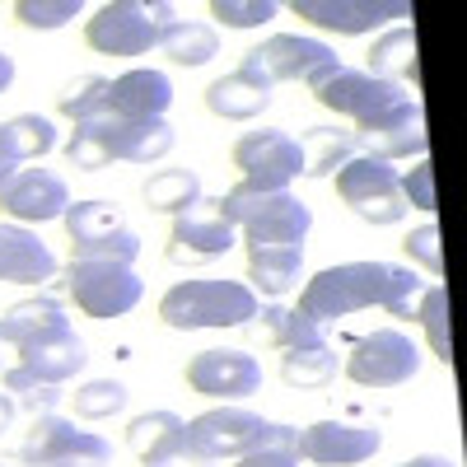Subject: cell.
<instances>
[{
	"label": "cell",
	"instance_id": "7bdbcfd3",
	"mask_svg": "<svg viewBox=\"0 0 467 467\" xmlns=\"http://www.w3.org/2000/svg\"><path fill=\"white\" fill-rule=\"evenodd\" d=\"M398 467H458V462L444 458V453H416V458H407V462H398Z\"/></svg>",
	"mask_w": 467,
	"mask_h": 467
},
{
	"label": "cell",
	"instance_id": "6da1fadb",
	"mask_svg": "<svg viewBox=\"0 0 467 467\" xmlns=\"http://www.w3.org/2000/svg\"><path fill=\"white\" fill-rule=\"evenodd\" d=\"M85 365H89V346L70 327L57 295L24 299L0 318V388L10 398H24L43 383L61 388Z\"/></svg>",
	"mask_w": 467,
	"mask_h": 467
},
{
	"label": "cell",
	"instance_id": "5bb4252c",
	"mask_svg": "<svg viewBox=\"0 0 467 467\" xmlns=\"http://www.w3.org/2000/svg\"><path fill=\"white\" fill-rule=\"evenodd\" d=\"M234 169L257 192H290V182L304 173V154L290 131L262 127V131H248L234 140Z\"/></svg>",
	"mask_w": 467,
	"mask_h": 467
},
{
	"label": "cell",
	"instance_id": "ba28073f",
	"mask_svg": "<svg viewBox=\"0 0 467 467\" xmlns=\"http://www.w3.org/2000/svg\"><path fill=\"white\" fill-rule=\"evenodd\" d=\"M19 462L24 467H108L112 449L103 435L80 431L75 420L57 411H43V416H33L28 435L19 444Z\"/></svg>",
	"mask_w": 467,
	"mask_h": 467
},
{
	"label": "cell",
	"instance_id": "4fadbf2b",
	"mask_svg": "<svg viewBox=\"0 0 467 467\" xmlns=\"http://www.w3.org/2000/svg\"><path fill=\"white\" fill-rule=\"evenodd\" d=\"M244 61H253L271 85H285V80H299L308 89H318L327 75L341 66L337 52L318 37H304V33H271L262 47H253Z\"/></svg>",
	"mask_w": 467,
	"mask_h": 467
},
{
	"label": "cell",
	"instance_id": "4316f807",
	"mask_svg": "<svg viewBox=\"0 0 467 467\" xmlns=\"http://www.w3.org/2000/svg\"><path fill=\"white\" fill-rule=\"evenodd\" d=\"M299 154L304 178H332L341 164L356 160V136H350V127H308L299 136Z\"/></svg>",
	"mask_w": 467,
	"mask_h": 467
},
{
	"label": "cell",
	"instance_id": "d6986e66",
	"mask_svg": "<svg viewBox=\"0 0 467 467\" xmlns=\"http://www.w3.org/2000/svg\"><path fill=\"white\" fill-rule=\"evenodd\" d=\"M70 206V187L52 169H19L5 187H0V211L15 224H47L61 220Z\"/></svg>",
	"mask_w": 467,
	"mask_h": 467
},
{
	"label": "cell",
	"instance_id": "f6af8a7d",
	"mask_svg": "<svg viewBox=\"0 0 467 467\" xmlns=\"http://www.w3.org/2000/svg\"><path fill=\"white\" fill-rule=\"evenodd\" d=\"M10 420H15V398L5 393V388H0V435L10 431Z\"/></svg>",
	"mask_w": 467,
	"mask_h": 467
},
{
	"label": "cell",
	"instance_id": "8992f818",
	"mask_svg": "<svg viewBox=\"0 0 467 467\" xmlns=\"http://www.w3.org/2000/svg\"><path fill=\"white\" fill-rule=\"evenodd\" d=\"M66 234H70V257L80 262H117V266H136L140 257V239L136 229L122 220V211L89 197V202H70L61 215Z\"/></svg>",
	"mask_w": 467,
	"mask_h": 467
},
{
	"label": "cell",
	"instance_id": "277c9868",
	"mask_svg": "<svg viewBox=\"0 0 467 467\" xmlns=\"http://www.w3.org/2000/svg\"><path fill=\"white\" fill-rule=\"evenodd\" d=\"M257 308L262 304L244 281H178L160 299V318L173 332H206V327H248Z\"/></svg>",
	"mask_w": 467,
	"mask_h": 467
},
{
	"label": "cell",
	"instance_id": "d6a6232c",
	"mask_svg": "<svg viewBox=\"0 0 467 467\" xmlns=\"http://www.w3.org/2000/svg\"><path fill=\"white\" fill-rule=\"evenodd\" d=\"M416 323L425 327V341H431V356L453 365V327H449V290L444 285H425L416 299Z\"/></svg>",
	"mask_w": 467,
	"mask_h": 467
},
{
	"label": "cell",
	"instance_id": "9c48e42d",
	"mask_svg": "<svg viewBox=\"0 0 467 467\" xmlns=\"http://www.w3.org/2000/svg\"><path fill=\"white\" fill-rule=\"evenodd\" d=\"M337 182V197L356 211L365 224H398L411 206L402 197V178L393 164L383 160H369V154H356L350 164H341L332 173Z\"/></svg>",
	"mask_w": 467,
	"mask_h": 467
},
{
	"label": "cell",
	"instance_id": "2e32d148",
	"mask_svg": "<svg viewBox=\"0 0 467 467\" xmlns=\"http://www.w3.org/2000/svg\"><path fill=\"white\" fill-rule=\"evenodd\" d=\"M187 383L202 398L244 402V398L262 393V365L248 350H202V356L187 360Z\"/></svg>",
	"mask_w": 467,
	"mask_h": 467
},
{
	"label": "cell",
	"instance_id": "e0dca14e",
	"mask_svg": "<svg viewBox=\"0 0 467 467\" xmlns=\"http://www.w3.org/2000/svg\"><path fill=\"white\" fill-rule=\"evenodd\" d=\"M356 136V154H369V160H425V150H431V131H425V112L416 99H407L402 108H393L388 117L379 122L350 131Z\"/></svg>",
	"mask_w": 467,
	"mask_h": 467
},
{
	"label": "cell",
	"instance_id": "bcb514c9",
	"mask_svg": "<svg viewBox=\"0 0 467 467\" xmlns=\"http://www.w3.org/2000/svg\"><path fill=\"white\" fill-rule=\"evenodd\" d=\"M15 85V57H5V52H0V94H5Z\"/></svg>",
	"mask_w": 467,
	"mask_h": 467
},
{
	"label": "cell",
	"instance_id": "7dc6e473",
	"mask_svg": "<svg viewBox=\"0 0 467 467\" xmlns=\"http://www.w3.org/2000/svg\"><path fill=\"white\" fill-rule=\"evenodd\" d=\"M0 467H10V462H0Z\"/></svg>",
	"mask_w": 467,
	"mask_h": 467
},
{
	"label": "cell",
	"instance_id": "1f68e13d",
	"mask_svg": "<svg viewBox=\"0 0 467 467\" xmlns=\"http://www.w3.org/2000/svg\"><path fill=\"white\" fill-rule=\"evenodd\" d=\"M0 140L10 145V154L24 164V160H43V154L57 150V127H52V117L43 112H19L10 117V122H0Z\"/></svg>",
	"mask_w": 467,
	"mask_h": 467
},
{
	"label": "cell",
	"instance_id": "484cf974",
	"mask_svg": "<svg viewBox=\"0 0 467 467\" xmlns=\"http://www.w3.org/2000/svg\"><path fill=\"white\" fill-rule=\"evenodd\" d=\"M253 332H257V341L271 346V350H318V346H327L323 323H314L299 304H295V308H290V304H266V308H257Z\"/></svg>",
	"mask_w": 467,
	"mask_h": 467
},
{
	"label": "cell",
	"instance_id": "836d02e7",
	"mask_svg": "<svg viewBox=\"0 0 467 467\" xmlns=\"http://www.w3.org/2000/svg\"><path fill=\"white\" fill-rule=\"evenodd\" d=\"M281 379L290 388H327L337 379V350L318 346V350H281Z\"/></svg>",
	"mask_w": 467,
	"mask_h": 467
},
{
	"label": "cell",
	"instance_id": "f35d334b",
	"mask_svg": "<svg viewBox=\"0 0 467 467\" xmlns=\"http://www.w3.org/2000/svg\"><path fill=\"white\" fill-rule=\"evenodd\" d=\"M211 19H220L224 28H262L276 19V5L271 0H215Z\"/></svg>",
	"mask_w": 467,
	"mask_h": 467
},
{
	"label": "cell",
	"instance_id": "ac0fdd59",
	"mask_svg": "<svg viewBox=\"0 0 467 467\" xmlns=\"http://www.w3.org/2000/svg\"><path fill=\"white\" fill-rule=\"evenodd\" d=\"M379 449H383V435L374 425H356V420H314L299 431V458L318 467H356V462H369Z\"/></svg>",
	"mask_w": 467,
	"mask_h": 467
},
{
	"label": "cell",
	"instance_id": "7c38bea8",
	"mask_svg": "<svg viewBox=\"0 0 467 467\" xmlns=\"http://www.w3.org/2000/svg\"><path fill=\"white\" fill-rule=\"evenodd\" d=\"M341 369L360 388H402L420 374V346L398 327H379V332H369L350 346Z\"/></svg>",
	"mask_w": 467,
	"mask_h": 467
},
{
	"label": "cell",
	"instance_id": "f1b7e54d",
	"mask_svg": "<svg viewBox=\"0 0 467 467\" xmlns=\"http://www.w3.org/2000/svg\"><path fill=\"white\" fill-rule=\"evenodd\" d=\"M369 75H379V80H411L416 85V28L398 24L388 28L379 43L369 47Z\"/></svg>",
	"mask_w": 467,
	"mask_h": 467
},
{
	"label": "cell",
	"instance_id": "83f0119b",
	"mask_svg": "<svg viewBox=\"0 0 467 467\" xmlns=\"http://www.w3.org/2000/svg\"><path fill=\"white\" fill-rule=\"evenodd\" d=\"M164 57L173 66H187V70H197L206 66L211 57H220V33L215 24H202V19H178L169 33H164Z\"/></svg>",
	"mask_w": 467,
	"mask_h": 467
},
{
	"label": "cell",
	"instance_id": "60d3db41",
	"mask_svg": "<svg viewBox=\"0 0 467 467\" xmlns=\"http://www.w3.org/2000/svg\"><path fill=\"white\" fill-rule=\"evenodd\" d=\"M402 197L416 211H435V164H431V154L416 160V169L402 178Z\"/></svg>",
	"mask_w": 467,
	"mask_h": 467
},
{
	"label": "cell",
	"instance_id": "cb8c5ba5",
	"mask_svg": "<svg viewBox=\"0 0 467 467\" xmlns=\"http://www.w3.org/2000/svg\"><path fill=\"white\" fill-rule=\"evenodd\" d=\"M57 276L52 248L28 224H0V281L5 285H47Z\"/></svg>",
	"mask_w": 467,
	"mask_h": 467
},
{
	"label": "cell",
	"instance_id": "b9f144b4",
	"mask_svg": "<svg viewBox=\"0 0 467 467\" xmlns=\"http://www.w3.org/2000/svg\"><path fill=\"white\" fill-rule=\"evenodd\" d=\"M140 467H215V462L202 458V453H192L187 440H182V444H173V449H164V453H154V458H140Z\"/></svg>",
	"mask_w": 467,
	"mask_h": 467
},
{
	"label": "cell",
	"instance_id": "74e56055",
	"mask_svg": "<svg viewBox=\"0 0 467 467\" xmlns=\"http://www.w3.org/2000/svg\"><path fill=\"white\" fill-rule=\"evenodd\" d=\"M234 467H299V431L281 420L276 440L253 449V453H244V458H234Z\"/></svg>",
	"mask_w": 467,
	"mask_h": 467
},
{
	"label": "cell",
	"instance_id": "30bf717a",
	"mask_svg": "<svg viewBox=\"0 0 467 467\" xmlns=\"http://www.w3.org/2000/svg\"><path fill=\"white\" fill-rule=\"evenodd\" d=\"M66 290L75 299V308L89 318H122L140 304L145 281L136 276V266H117V262H80L70 257L66 266Z\"/></svg>",
	"mask_w": 467,
	"mask_h": 467
},
{
	"label": "cell",
	"instance_id": "f546056e",
	"mask_svg": "<svg viewBox=\"0 0 467 467\" xmlns=\"http://www.w3.org/2000/svg\"><path fill=\"white\" fill-rule=\"evenodd\" d=\"M202 202V178L197 169H160L150 173L145 182V206L150 211H164V215H182Z\"/></svg>",
	"mask_w": 467,
	"mask_h": 467
},
{
	"label": "cell",
	"instance_id": "52a82bcc",
	"mask_svg": "<svg viewBox=\"0 0 467 467\" xmlns=\"http://www.w3.org/2000/svg\"><path fill=\"white\" fill-rule=\"evenodd\" d=\"M276 431H281V420H266V416H257V411H248L239 402H224V407H211V411L187 420V449L211 458V462L244 458V453L271 444Z\"/></svg>",
	"mask_w": 467,
	"mask_h": 467
},
{
	"label": "cell",
	"instance_id": "d4e9b609",
	"mask_svg": "<svg viewBox=\"0 0 467 467\" xmlns=\"http://www.w3.org/2000/svg\"><path fill=\"white\" fill-rule=\"evenodd\" d=\"M304 276V244H253L248 248V290L281 299Z\"/></svg>",
	"mask_w": 467,
	"mask_h": 467
},
{
	"label": "cell",
	"instance_id": "3957f363",
	"mask_svg": "<svg viewBox=\"0 0 467 467\" xmlns=\"http://www.w3.org/2000/svg\"><path fill=\"white\" fill-rule=\"evenodd\" d=\"M224 220L239 229V244H304L314 229V211H308L295 192H257L248 182L229 187L220 197Z\"/></svg>",
	"mask_w": 467,
	"mask_h": 467
},
{
	"label": "cell",
	"instance_id": "4dcf8cb0",
	"mask_svg": "<svg viewBox=\"0 0 467 467\" xmlns=\"http://www.w3.org/2000/svg\"><path fill=\"white\" fill-rule=\"evenodd\" d=\"M182 440H187V420L178 411H145L127 425V444H131L136 458H154V453H164Z\"/></svg>",
	"mask_w": 467,
	"mask_h": 467
},
{
	"label": "cell",
	"instance_id": "7a4b0ae2",
	"mask_svg": "<svg viewBox=\"0 0 467 467\" xmlns=\"http://www.w3.org/2000/svg\"><path fill=\"white\" fill-rule=\"evenodd\" d=\"M420 290H425V281H416L411 266L341 262V266H323L314 281H304L299 308L314 323H337L350 314H365V308H388L393 318H416Z\"/></svg>",
	"mask_w": 467,
	"mask_h": 467
},
{
	"label": "cell",
	"instance_id": "ee69618b",
	"mask_svg": "<svg viewBox=\"0 0 467 467\" xmlns=\"http://www.w3.org/2000/svg\"><path fill=\"white\" fill-rule=\"evenodd\" d=\"M15 173H19V160H15V154H10V145L0 140V187H5V182H10Z\"/></svg>",
	"mask_w": 467,
	"mask_h": 467
},
{
	"label": "cell",
	"instance_id": "44dd1931",
	"mask_svg": "<svg viewBox=\"0 0 467 467\" xmlns=\"http://www.w3.org/2000/svg\"><path fill=\"white\" fill-rule=\"evenodd\" d=\"M169 108H173V80L164 70L136 66L108 80V112L122 117V122H164Z\"/></svg>",
	"mask_w": 467,
	"mask_h": 467
},
{
	"label": "cell",
	"instance_id": "603a6c76",
	"mask_svg": "<svg viewBox=\"0 0 467 467\" xmlns=\"http://www.w3.org/2000/svg\"><path fill=\"white\" fill-rule=\"evenodd\" d=\"M271 89H276V85H271L253 61H244L239 70H229V75H220V80H211L206 108L215 117H224V122H253V117H262L271 108V99H276Z\"/></svg>",
	"mask_w": 467,
	"mask_h": 467
},
{
	"label": "cell",
	"instance_id": "9a60e30c",
	"mask_svg": "<svg viewBox=\"0 0 467 467\" xmlns=\"http://www.w3.org/2000/svg\"><path fill=\"white\" fill-rule=\"evenodd\" d=\"M234 244H239V229L224 220L220 197H202L192 211L173 215L169 262L173 266H206V262H220Z\"/></svg>",
	"mask_w": 467,
	"mask_h": 467
},
{
	"label": "cell",
	"instance_id": "8d00e7d4",
	"mask_svg": "<svg viewBox=\"0 0 467 467\" xmlns=\"http://www.w3.org/2000/svg\"><path fill=\"white\" fill-rule=\"evenodd\" d=\"M15 19L24 28H66L70 19H80V0H15Z\"/></svg>",
	"mask_w": 467,
	"mask_h": 467
},
{
	"label": "cell",
	"instance_id": "e575fe53",
	"mask_svg": "<svg viewBox=\"0 0 467 467\" xmlns=\"http://www.w3.org/2000/svg\"><path fill=\"white\" fill-rule=\"evenodd\" d=\"M127 383H117V379H89L85 388H75V416H85V420H108L127 407Z\"/></svg>",
	"mask_w": 467,
	"mask_h": 467
},
{
	"label": "cell",
	"instance_id": "ffe728a7",
	"mask_svg": "<svg viewBox=\"0 0 467 467\" xmlns=\"http://www.w3.org/2000/svg\"><path fill=\"white\" fill-rule=\"evenodd\" d=\"M295 15L314 28L360 37L388 19H411V0H295Z\"/></svg>",
	"mask_w": 467,
	"mask_h": 467
},
{
	"label": "cell",
	"instance_id": "5b68a950",
	"mask_svg": "<svg viewBox=\"0 0 467 467\" xmlns=\"http://www.w3.org/2000/svg\"><path fill=\"white\" fill-rule=\"evenodd\" d=\"M178 24L173 5H145V0H108L85 19V43L99 57H145L164 43V33Z\"/></svg>",
	"mask_w": 467,
	"mask_h": 467
},
{
	"label": "cell",
	"instance_id": "8fae6325",
	"mask_svg": "<svg viewBox=\"0 0 467 467\" xmlns=\"http://www.w3.org/2000/svg\"><path fill=\"white\" fill-rule=\"evenodd\" d=\"M314 99H318L327 112L346 117L350 131H360V127L379 122V117H388L393 108H402L411 94H407L402 85H393V80H379V75H369V70L337 66L327 80L314 89Z\"/></svg>",
	"mask_w": 467,
	"mask_h": 467
},
{
	"label": "cell",
	"instance_id": "d590c367",
	"mask_svg": "<svg viewBox=\"0 0 467 467\" xmlns=\"http://www.w3.org/2000/svg\"><path fill=\"white\" fill-rule=\"evenodd\" d=\"M103 112H108V80L103 75H85V80H75L61 94V117H70L75 127L94 122V117H103Z\"/></svg>",
	"mask_w": 467,
	"mask_h": 467
},
{
	"label": "cell",
	"instance_id": "7402d4cb",
	"mask_svg": "<svg viewBox=\"0 0 467 467\" xmlns=\"http://www.w3.org/2000/svg\"><path fill=\"white\" fill-rule=\"evenodd\" d=\"M89 127L103 136L112 164L117 160H127V164H154V160H164V154L173 150V140H178L169 122H122V117H112V112L94 117Z\"/></svg>",
	"mask_w": 467,
	"mask_h": 467
},
{
	"label": "cell",
	"instance_id": "ab89813d",
	"mask_svg": "<svg viewBox=\"0 0 467 467\" xmlns=\"http://www.w3.org/2000/svg\"><path fill=\"white\" fill-rule=\"evenodd\" d=\"M402 248H407L411 262H420L425 271H431V276H444V253H440V224L435 220H425L420 229H411L402 239Z\"/></svg>",
	"mask_w": 467,
	"mask_h": 467
}]
</instances>
